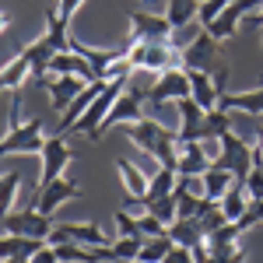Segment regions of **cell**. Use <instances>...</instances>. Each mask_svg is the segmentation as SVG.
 Segmentation results:
<instances>
[{
  "label": "cell",
  "mask_w": 263,
  "mask_h": 263,
  "mask_svg": "<svg viewBox=\"0 0 263 263\" xmlns=\"http://www.w3.org/2000/svg\"><path fill=\"white\" fill-rule=\"evenodd\" d=\"M214 46H218V42L211 39V32L203 28L200 35H197V39H193V42H190V46L179 53L182 67H200V70H207V67H203V57L211 60V57H214Z\"/></svg>",
  "instance_id": "26"
},
{
  "label": "cell",
  "mask_w": 263,
  "mask_h": 263,
  "mask_svg": "<svg viewBox=\"0 0 263 263\" xmlns=\"http://www.w3.org/2000/svg\"><path fill=\"white\" fill-rule=\"evenodd\" d=\"M162 263H197V256H193V249H182V246H172L168 253H165Z\"/></svg>",
  "instance_id": "38"
},
{
  "label": "cell",
  "mask_w": 263,
  "mask_h": 263,
  "mask_svg": "<svg viewBox=\"0 0 263 263\" xmlns=\"http://www.w3.org/2000/svg\"><path fill=\"white\" fill-rule=\"evenodd\" d=\"M7 28H11V18H7V11H0V35H4Z\"/></svg>",
  "instance_id": "40"
},
{
  "label": "cell",
  "mask_w": 263,
  "mask_h": 263,
  "mask_svg": "<svg viewBox=\"0 0 263 263\" xmlns=\"http://www.w3.org/2000/svg\"><path fill=\"white\" fill-rule=\"evenodd\" d=\"M197 11H200V0H165V18L172 25V32L193 25L197 21Z\"/></svg>",
  "instance_id": "28"
},
{
  "label": "cell",
  "mask_w": 263,
  "mask_h": 263,
  "mask_svg": "<svg viewBox=\"0 0 263 263\" xmlns=\"http://www.w3.org/2000/svg\"><path fill=\"white\" fill-rule=\"evenodd\" d=\"M256 7H263V0H232L228 7H224L218 18L207 25V32H211V39L214 42H224L235 35V28L246 21V14H253Z\"/></svg>",
  "instance_id": "11"
},
{
  "label": "cell",
  "mask_w": 263,
  "mask_h": 263,
  "mask_svg": "<svg viewBox=\"0 0 263 263\" xmlns=\"http://www.w3.org/2000/svg\"><path fill=\"white\" fill-rule=\"evenodd\" d=\"M39 88L49 91L53 112H63V109H67V105L88 88V81H84V78H70V74H49V78H42V81H39Z\"/></svg>",
  "instance_id": "13"
},
{
  "label": "cell",
  "mask_w": 263,
  "mask_h": 263,
  "mask_svg": "<svg viewBox=\"0 0 263 263\" xmlns=\"http://www.w3.org/2000/svg\"><path fill=\"white\" fill-rule=\"evenodd\" d=\"M116 168H120V179H123V186H126V193H130V200L141 203L144 197H147V182H151V176L144 172L141 165H134L130 158H116Z\"/></svg>",
  "instance_id": "23"
},
{
  "label": "cell",
  "mask_w": 263,
  "mask_h": 263,
  "mask_svg": "<svg viewBox=\"0 0 263 263\" xmlns=\"http://www.w3.org/2000/svg\"><path fill=\"white\" fill-rule=\"evenodd\" d=\"M32 263H60V260H57V253H53V246H42L39 253L32 256Z\"/></svg>",
  "instance_id": "39"
},
{
  "label": "cell",
  "mask_w": 263,
  "mask_h": 263,
  "mask_svg": "<svg viewBox=\"0 0 263 263\" xmlns=\"http://www.w3.org/2000/svg\"><path fill=\"white\" fill-rule=\"evenodd\" d=\"M4 228L14 232V235H28V239H39V242H49V232H53V218L42 214L39 207H28V211H18V214H7L4 218Z\"/></svg>",
  "instance_id": "10"
},
{
  "label": "cell",
  "mask_w": 263,
  "mask_h": 263,
  "mask_svg": "<svg viewBox=\"0 0 263 263\" xmlns=\"http://www.w3.org/2000/svg\"><path fill=\"white\" fill-rule=\"evenodd\" d=\"M144 105L147 102L137 95V91H130V88H123V95L116 102H112V109H109V116L102 120V126H99V137L102 134H109L112 126H130V123H137L144 116Z\"/></svg>",
  "instance_id": "12"
},
{
  "label": "cell",
  "mask_w": 263,
  "mask_h": 263,
  "mask_svg": "<svg viewBox=\"0 0 263 263\" xmlns=\"http://www.w3.org/2000/svg\"><path fill=\"white\" fill-rule=\"evenodd\" d=\"M39 158H42V172H39V182H35V193H39L42 186H49L53 179L67 176V165L74 162V147L67 144V137L53 134V137H46V141H42Z\"/></svg>",
  "instance_id": "4"
},
{
  "label": "cell",
  "mask_w": 263,
  "mask_h": 263,
  "mask_svg": "<svg viewBox=\"0 0 263 263\" xmlns=\"http://www.w3.org/2000/svg\"><path fill=\"white\" fill-rule=\"evenodd\" d=\"M211 165H214V155L207 151V141L176 144V176L179 179H200Z\"/></svg>",
  "instance_id": "9"
},
{
  "label": "cell",
  "mask_w": 263,
  "mask_h": 263,
  "mask_svg": "<svg viewBox=\"0 0 263 263\" xmlns=\"http://www.w3.org/2000/svg\"><path fill=\"white\" fill-rule=\"evenodd\" d=\"M0 263H32V260H0Z\"/></svg>",
  "instance_id": "41"
},
{
  "label": "cell",
  "mask_w": 263,
  "mask_h": 263,
  "mask_svg": "<svg viewBox=\"0 0 263 263\" xmlns=\"http://www.w3.org/2000/svg\"><path fill=\"white\" fill-rule=\"evenodd\" d=\"M18 190H21V172L18 168H4L0 172V221L11 214V207L18 200Z\"/></svg>",
  "instance_id": "30"
},
{
  "label": "cell",
  "mask_w": 263,
  "mask_h": 263,
  "mask_svg": "<svg viewBox=\"0 0 263 263\" xmlns=\"http://www.w3.org/2000/svg\"><path fill=\"white\" fill-rule=\"evenodd\" d=\"M42 246H46V242H39V239L4 232V235H0V260H32Z\"/></svg>",
  "instance_id": "22"
},
{
  "label": "cell",
  "mask_w": 263,
  "mask_h": 263,
  "mask_svg": "<svg viewBox=\"0 0 263 263\" xmlns=\"http://www.w3.org/2000/svg\"><path fill=\"white\" fill-rule=\"evenodd\" d=\"M21 95L11 99V126L0 137V162L7 155H39L46 141V123L42 120H21Z\"/></svg>",
  "instance_id": "2"
},
{
  "label": "cell",
  "mask_w": 263,
  "mask_h": 263,
  "mask_svg": "<svg viewBox=\"0 0 263 263\" xmlns=\"http://www.w3.org/2000/svg\"><path fill=\"white\" fill-rule=\"evenodd\" d=\"M126 134H130V141H134L137 151H144L147 158H155L162 168H172L176 172V130L162 126V123L151 120V116H141L137 123L126 126Z\"/></svg>",
  "instance_id": "1"
},
{
  "label": "cell",
  "mask_w": 263,
  "mask_h": 263,
  "mask_svg": "<svg viewBox=\"0 0 263 263\" xmlns=\"http://www.w3.org/2000/svg\"><path fill=\"white\" fill-rule=\"evenodd\" d=\"M186 78H190V99L207 109H218V88H214V74H207L200 67H186Z\"/></svg>",
  "instance_id": "17"
},
{
  "label": "cell",
  "mask_w": 263,
  "mask_h": 263,
  "mask_svg": "<svg viewBox=\"0 0 263 263\" xmlns=\"http://www.w3.org/2000/svg\"><path fill=\"white\" fill-rule=\"evenodd\" d=\"M78 193H81V186H78L74 179H67V176H60V179H53L49 186H42L39 193H35V197H39V200H35V207H39L42 214H49V218H53L63 203L74 200Z\"/></svg>",
  "instance_id": "14"
},
{
  "label": "cell",
  "mask_w": 263,
  "mask_h": 263,
  "mask_svg": "<svg viewBox=\"0 0 263 263\" xmlns=\"http://www.w3.org/2000/svg\"><path fill=\"white\" fill-rule=\"evenodd\" d=\"M228 130H232V112H224V109H207L203 112L200 141H221Z\"/></svg>",
  "instance_id": "29"
},
{
  "label": "cell",
  "mask_w": 263,
  "mask_h": 263,
  "mask_svg": "<svg viewBox=\"0 0 263 263\" xmlns=\"http://www.w3.org/2000/svg\"><path fill=\"white\" fill-rule=\"evenodd\" d=\"M21 57L32 67V81H42V78H49V60L57 57V49H53V42L46 39V35H39L28 46H21Z\"/></svg>",
  "instance_id": "18"
},
{
  "label": "cell",
  "mask_w": 263,
  "mask_h": 263,
  "mask_svg": "<svg viewBox=\"0 0 263 263\" xmlns=\"http://www.w3.org/2000/svg\"><path fill=\"white\" fill-rule=\"evenodd\" d=\"M46 39L53 42V49L57 53H70L74 49V35H70V21H63L60 18V11H57V4H49L46 7V32H42Z\"/></svg>",
  "instance_id": "20"
},
{
  "label": "cell",
  "mask_w": 263,
  "mask_h": 263,
  "mask_svg": "<svg viewBox=\"0 0 263 263\" xmlns=\"http://www.w3.org/2000/svg\"><path fill=\"white\" fill-rule=\"evenodd\" d=\"M105 84H109V81H91V84H88V88L81 91V95H78V99L67 105V112L60 116V126H57V134H60V137H70V130L78 126V120H81L84 112H88V105L95 102V95H99Z\"/></svg>",
  "instance_id": "16"
},
{
  "label": "cell",
  "mask_w": 263,
  "mask_h": 263,
  "mask_svg": "<svg viewBox=\"0 0 263 263\" xmlns=\"http://www.w3.org/2000/svg\"><path fill=\"white\" fill-rule=\"evenodd\" d=\"M130 25H134V35L147 42H172V25L165 14H151V11H134L130 14Z\"/></svg>",
  "instance_id": "15"
},
{
  "label": "cell",
  "mask_w": 263,
  "mask_h": 263,
  "mask_svg": "<svg viewBox=\"0 0 263 263\" xmlns=\"http://www.w3.org/2000/svg\"><path fill=\"white\" fill-rule=\"evenodd\" d=\"M126 60L134 63V70H147V74H162L168 67H179V49L172 42H147L130 35V46H126Z\"/></svg>",
  "instance_id": "3"
},
{
  "label": "cell",
  "mask_w": 263,
  "mask_h": 263,
  "mask_svg": "<svg viewBox=\"0 0 263 263\" xmlns=\"http://www.w3.org/2000/svg\"><path fill=\"white\" fill-rule=\"evenodd\" d=\"M228 4H232V0H200V11H197V21H200L203 28H207V25H211V21L218 18V14H221L224 7H228Z\"/></svg>",
  "instance_id": "35"
},
{
  "label": "cell",
  "mask_w": 263,
  "mask_h": 263,
  "mask_svg": "<svg viewBox=\"0 0 263 263\" xmlns=\"http://www.w3.org/2000/svg\"><path fill=\"white\" fill-rule=\"evenodd\" d=\"M190 99V78H186V67H168L162 74H155V84L147 91V102L151 105H165V102H179Z\"/></svg>",
  "instance_id": "7"
},
{
  "label": "cell",
  "mask_w": 263,
  "mask_h": 263,
  "mask_svg": "<svg viewBox=\"0 0 263 263\" xmlns=\"http://www.w3.org/2000/svg\"><path fill=\"white\" fill-rule=\"evenodd\" d=\"M214 165L235 172V179L242 182L246 172H249V165H253V144L242 141V137H235V134L228 130L221 141H218V158H214Z\"/></svg>",
  "instance_id": "6"
},
{
  "label": "cell",
  "mask_w": 263,
  "mask_h": 263,
  "mask_svg": "<svg viewBox=\"0 0 263 263\" xmlns=\"http://www.w3.org/2000/svg\"><path fill=\"white\" fill-rule=\"evenodd\" d=\"M123 88H126V81H109V84H105L99 95H95V102L88 105V112H84L81 120H78V126H74L70 134H84L88 141H99V126H102V120L109 116L112 102L123 95Z\"/></svg>",
  "instance_id": "5"
},
{
  "label": "cell",
  "mask_w": 263,
  "mask_h": 263,
  "mask_svg": "<svg viewBox=\"0 0 263 263\" xmlns=\"http://www.w3.org/2000/svg\"><path fill=\"white\" fill-rule=\"evenodd\" d=\"M168 239L172 246H182V249H197L203 242V228H200V218H176L168 224Z\"/></svg>",
  "instance_id": "25"
},
{
  "label": "cell",
  "mask_w": 263,
  "mask_h": 263,
  "mask_svg": "<svg viewBox=\"0 0 263 263\" xmlns=\"http://www.w3.org/2000/svg\"><path fill=\"white\" fill-rule=\"evenodd\" d=\"M260 81H263V78H260Z\"/></svg>",
  "instance_id": "43"
},
{
  "label": "cell",
  "mask_w": 263,
  "mask_h": 263,
  "mask_svg": "<svg viewBox=\"0 0 263 263\" xmlns=\"http://www.w3.org/2000/svg\"><path fill=\"white\" fill-rule=\"evenodd\" d=\"M218 109H224V112L235 109V112H246V116H263V81L256 88H249V91H228V95H221Z\"/></svg>",
  "instance_id": "19"
},
{
  "label": "cell",
  "mask_w": 263,
  "mask_h": 263,
  "mask_svg": "<svg viewBox=\"0 0 263 263\" xmlns=\"http://www.w3.org/2000/svg\"><path fill=\"white\" fill-rule=\"evenodd\" d=\"M168 249H172V239H168V235H155V239H144L141 256H137V260H141V263H162Z\"/></svg>",
  "instance_id": "34"
},
{
  "label": "cell",
  "mask_w": 263,
  "mask_h": 263,
  "mask_svg": "<svg viewBox=\"0 0 263 263\" xmlns=\"http://www.w3.org/2000/svg\"><path fill=\"white\" fill-rule=\"evenodd\" d=\"M4 168H7V165H4V162H0V172H4Z\"/></svg>",
  "instance_id": "42"
},
{
  "label": "cell",
  "mask_w": 263,
  "mask_h": 263,
  "mask_svg": "<svg viewBox=\"0 0 263 263\" xmlns=\"http://www.w3.org/2000/svg\"><path fill=\"white\" fill-rule=\"evenodd\" d=\"M28 81H32V67H28V60H25L21 53H18V57H11V63L0 67V95H7V91L18 95Z\"/></svg>",
  "instance_id": "21"
},
{
  "label": "cell",
  "mask_w": 263,
  "mask_h": 263,
  "mask_svg": "<svg viewBox=\"0 0 263 263\" xmlns=\"http://www.w3.org/2000/svg\"><path fill=\"white\" fill-rule=\"evenodd\" d=\"M144 211H151L158 221H165V224H172L176 221V214H179V203H176V190L168 193V197H158V200H144L141 203Z\"/></svg>",
  "instance_id": "33"
},
{
  "label": "cell",
  "mask_w": 263,
  "mask_h": 263,
  "mask_svg": "<svg viewBox=\"0 0 263 263\" xmlns=\"http://www.w3.org/2000/svg\"><path fill=\"white\" fill-rule=\"evenodd\" d=\"M176 182H179V176L172 172V168H158L155 176H151V182H147V197L144 200H158V197H168L172 190H176ZM141 200V203H144Z\"/></svg>",
  "instance_id": "32"
},
{
  "label": "cell",
  "mask_w": 263,
  "mask_h": 263,
  "mask_svg": "<svg viewBox=\"0 0 263 263\" xmlns=\"http://www.w3.org/2000/svg\"><path fill=\"white\" fill-rule=\"evenodd\" d=\"M112 221H116V232H120V235H137V239H144V235H141V224H137L134 214L116 211V214H112Z\"/></svg>",
  "instance_id": "36"
},
{
  "label": "cell",
  "mask_w": 263,
  "mask_h": 263,
  "mask_svg": "<svg viewBox=\"0 0 263 263\" xmlns=\"http://www.w3.org/2000/svg\"><path fill=\"white\" fill-rule=\"evenodd\" d=\"M218 207H221V214L228 218V221H239V218L246 214V207H249V193H246L242 182H235L221 200H218Z\"/></svg>",
  "instance_id": "31"
},
{
  "label": "cell",
  "mask_w": 263,
  "mask_h": 263,
  "mask_svg": "<svg viewBox=\"0 0 263 263\" xmlns=\"http://www.w3.org/2000/svg\"><path fill=\"white\" fill-rule=\"evenodd\" d=\"M200 179H203V197H211V200H221L224 193H228V190L239 182V179H235V172H228V168H218V165H211V168L203 172Z\"/></svg>",
  "instance_id": "27"
},
{
  "label": "cell",
  "mask_w": 263,
  "mask_h": 263,
  "mask_svg": "<svg viewBox=\"0 0 263 263\" xmlns=\"http://www.w3.org/2000/svg\"><path fill=\"white\" fill-rule=\"evenodd\" d=\"M263 221V200H249V207H246V214L242 218H239V228H242V232H249V228H256V224Z\"/></svg>",
  "instance_id": "37"
},
{
  "label": "cell",
  "mask_w": 263,
  "mask_h": 263,
  "mask_svg": "<svg viewBox=\"0 0 263 263\" xmlns=\"http://www.w3.org/2000/svg\"><path fill=\"white\" fill-rule=\"evenodd\" d=\"M49 74H70V78H84V81H99L95 78V70H91V63L84 60L81 53H57L53 60H49Z\"/></svg>",
  "instance_id": "24"
},
{
  "label": "cell",
  "mask_w": 263,
  "mask_h": 263,
  "mask_svg": "<svg viewBox=\"0 0 263 263\" xmlns=\"http://www.w3.org/2000/svg\"><path fill=\"white\" fill-rule=\"evenodd\" d=\"M57 242H78V246L95 249V246H109V239L95 221H57L46 246H57Z\"/></svg>",
  "instance_id": "8"
}]
</instances>
